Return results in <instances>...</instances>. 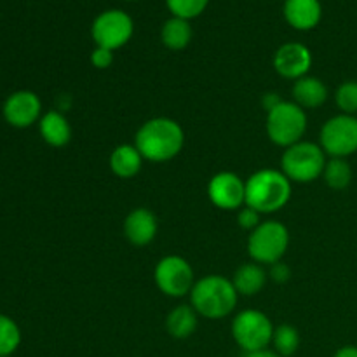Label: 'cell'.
I'll list each match as a JSON object with an SVG mask.
<instances>
[{
  "instance_id": "603a6c76",
  "label": "cell",
  "mask_w": 357,
  "mask_h": 357,
  "mask_svg": "<svg viewBox=\"0 0 357 357\" xmlns=\"http://www.w3.org/2000/svg\"><path fill=\"white\" fill-rule=\"evenodd\" d=\"M272 345L274 351L281 357H289L295 354L300 347V333L291 324H281L274 330L272 335Z\"/></svg>"
},
{
  "instance_id": "3957f363",
  "label": "cell",
  "mask_w": 357,
  "mask_h": 357,
  "mask_svg": "<svg viewBox=\"0 0 357 357\" xmlns=\"http://www.w3.org/2000/svg\"><path fill=\"white\" fill-rule=\"evenodd\" d=\"M291 192L293 183L281 169L265 167L246 180V206L261 215H272L288 204Z\"/></svg>"
},
{
  "instance_id": "277c9868",
  "label": "cell",
  "mask_w": 357,
  "mask_h": 357,
  "mask_svg": "<svg viewBox=\"0 0 357 357\" xmlns=\"http://www.w3.org/2000/svg\"><path fill=\"white\" fill-rule=\"evenodd\" d=\"M309 119L307 110L295 103V101L281 100L275 107L267 110V136L274 145L288 149L295 143L302 142L307 132Z\"/></svg>"
},
{
  "instance_id": "83f0119b",
  "label": "cell",
  "mask_w": 357,
  "mask_h": 357,
  "mask_svg": "<svg viewBox=\"0 0 357 357\" xmlns=\"http://www.w3.org/2000/svg\"><path fill=\"white\" fill-rule=\"evenodd\" d=\"M91 65L98 70H107L110 68L112 63H114V51L105 47H94L91 52Z\"/></svg>"
},
{
  "instance_id": "f1b7e54d",
  "label": "cell",
  "mask_w": 357,
  "mask_h": 357,
  "mask_svg": "<svg viewBox=\"0 0 357 357\" xmlns=\"http://www.w3.org/2000/svg\"><path fill=\"white\" fill-rule=\"evenodd\" d=\"M268 278L272 279L278 284H284L288 282V279L291 278V268L284 264V261H278V264L271 265V271H268Z\"/></svg>"
},
{
  "instance_id": "8fae6325",
  "label": "cell",
  "mask_w": 357,
  "mask_h": 357,
  "mask_svg": "<svg viewBox=\"0 0 357 357\" xmlns=\"http://www.w3.org/2000/svg\"><path fill=\"white\" fill-rule=\"evenodd\" d=\"M208 197L222 211H239L246 206V180L232 171H220L209 180Z\"/></svg>"
},
{
  "instance_id": "9a60e30c",
  "label": "cell",
  "mask_w": 357,
  "mask_h": 357,
  "mask_svg": "<svg viewBox=\"0 0 357 357\" xmlns=\"http://www.w3.org/2000/svg\"><path fill=\"white\" fill-rule=\"evenodd\" d=\"M323 17L319 0H286L284 20L291 28L300 31L314 30Z\"/></svg>"
},
{
  "instance_id": "ac0fdd59",
  "label": "cell",
  "mask_w": 357,
  "mask_h": 357,
  "mask_svg": "<svg viewBox=\"0 0 357 357\" xmlns=\"http://www.w3.org/2000/svg\"><path fill=\"white\" fill-rule=\"evenodd\" d=\"M38 131L42 139L54 149L68 145L72 139V126L68 119L58 110H49L38 121Z\"/></svg>"
},
{
  "instance_id": "52a82bcc",
  "label": "cell",
  "mask_w": 357,
  "mask_h": 357,
  "mask_svg": "<svg viewBox=\"0 0 357 357\" xmlns=\"http://www.w3.org/2000/svg\"><path fill=\"white\" fill-rule=\"evenodd\" d=\"M274 330L271 317L257 309L241 310L232 321V337L244 352L267 349L272 344Z\"/></svg>"
},
{
  "instance_id": "f546056e",
  "label": "cell",
  "mask_w": 357,
  "mask_h": 357,
  "mask_svg": "<svg viewBox=\"0 0 357 357\" xmlns=\"http://www.w3.org/2000/svg\"><path fill=\"white\" fill-rule=\"evenodd\" d=\"M244 357H281L274 349H260V351L244 352Z\"/></svg>"
},
{
  "instance_id": "7c38bea8",
  "label": "cell",
  "mask_w": 357,
  "mask_h": 357,
  "mask_svg": "<svg viewBox=\"0 0 357 357\" xmlns=\"http://www.w3.org/2000/svg\"><path fill=\"white\" fill-rule=\"evenodd\" d=\"M272 63L281 77L298 80L309 75V70L312 68V52L302 42H288L275 51Z\"/></svg>"
},
{
  "instance_id": "4316f807",
  "label": "cell",
  "mask_w": 357,
  "mask_h": 357,
  "mask_svg": "<svg viewBox=\"0 0 357 357\" xmlns=\"http://www.w3.org/2000/svg\"><path fill=\"white\" fill-rule=\"evenodd\" d=\"M261 213H258L257 209L250 208V206H243V208L237 211V223H239L241 229L248 230V232H253L258 225L261 223Z\"/></svg>"
},
{
  "instance_id": "484cf974",
  "label": "cell",
  "mask_w": 357,
  "mask_h": 357,
  "mask_svg": "<svg viewBox=\"0 0 357 357\" xmlns=\"http://www.w3.org/2000/svg\"><path fill=\"white\" fill-rule=\"evenodd\" d=\"M335 101L340 108L342 114L356 115L357 114V82L356 80H347L342 84L335 93Z\"/></svg>"
},
{
  "instance_id": "1f68e13d",
  "label": "cell",
  "mask_w": 357,
  "mask_h": 357,
  "mask_svg": "<svg viewBox=\"0 0 357 357\" xmlns=\"http://www.w3.org/2000/svg\"><path fill=\"white\" fill-rule=\"evenodd\" d=\"M128 2H132V0H128Z\"/></svg>"
},
{
  "instance_id": "d4e9b609",
  "label": "cell",
  "mask_w": 357,
  "mask_h": 357,
  "mask_svg": "<svg viewBox=\"0 0 357 357\" xmlns=\"http://www.w3.org/2000/svg\"><path fill=\"white\" fill-rule=\"evenodd\" d=\"M166 6L174 17L190 21L204 13L209 0H166Z\"/></svg>"
},
{
  "instance_id": "7402d4cb",
  "label": "cell",
  "mask_w": 357,
  "mask_h": 357,
  "mask_svg": "<svg viewBox=\"0 0 357 357\" xmlns=\"http://www.w3.org/2000/svg\"><path fill=\"white\" fill-rule=\"evenodd\" d=\"M323 178L330 188H333V190H344V188H347L351 185L352 169L345 159L331 157L330 160H326Z\"/></svg>"
},
{
  "instance_id": "4fadbf2b",
  "label": "cell",
  "mask_w": 357,
  "mask_h": 357,
  "mask_svg": "<svg viewBox=\"0 0 357 357\" xmlns=\"http://www.w3.org/2000/svg\"><path fill=\"white\" fill-rule=\"evenodd\" d=\"M3 117L13 128H30L42 117V101L31 91H16L3 103Z\"/></svg>"
},
{
  "instance_id": "ffe728a7",
  "label": "cell",
  "mask_w": 357,
  "mask_h": 357,
  "mask_svg": "<svg viewBox=\"0 0 357 357\" xmlns=\"http://www.w3.org/2000/svg\"><path fill=\"white\" fill-rule=\"evenodd\" d=\"M199 314L195 312L194 307L188 305H176L166 317V331L169 337L176 340H185L192 337L197 330Z\"/></svg>"
},
{
  "instance_id": "30bf717a",
  "label": "cell",
  "mask_w": 357,
  "mask_h": 357,
  "mask_svg": "<svg viewBox=\"0 0 357 357\" xmlns=\"http://www.w3.org/2000/svg\"><path fill=\"white\" fill-rule=\"evenodd\" d=\"M132 33H135L132 17L121 9L103 10L98 14L91 26V37L94 44L110 51L124 47L131 40Z\"/></svg>"
},
{
  "instance_id": "8992f818",
  "label": "cell",
  "mask_w": 357,
  "mask_h": 357,
  "mask_svg": "<svg viewBox=\"0 0 357 357\" xmlns=\"http://www.w3.org/2000/svg\"><path fill=\"white\" fill-rule=\"evenodd\" d=\"M289 248V230L278 220H264L248 237V255L251 261L274 265L282 260Z\"/></svg>"
},
{
  "instance_id": "e0dca14e",
  "label": "cell",
  "mask_w": 357,
  "mask_h": 357,
  "mask_svg": "<svg viewBox=\"0 0 357 357\" xmlns=\"http://www.w3.org/2000/svg\"><path fill=\"white\" fill-rule=\"evenodd\" d=\"M143 162H145V159L135 146V143H122V145L115 146L114 152L110 153V159H108L112 173L122 180L135 178L142 171Z\"/></svg>"
},
{
  "instance_id": "d6986e66",
  "label": "cell",
  "mask_w": 357,
  "mask_h": 357,
  "mask_svg": "<svg viewBox=\"0 0 357 357\" xmlns=\"http://www.w3.org/2000/svg\"><path fill=\"white\" fill-rule=\"evenodd\" d=\"M268 274L265 272L264 265L248 261V264L239 265L232 275V282L236 286L239 296H255L265 288Z\"/></svg>"
},
{
  "instance_id": "5b68a950",
  "label": "cell",
  "mask_w": 357,
  "mask_h": 357,
  "mask_svg": "<svg viewBox=\"0 0 357 357\" xmlns=\"http://www.w3.org/2000/svg\"><path fill=\"white\" fill-rule=\"evenodd\" d=\"M326 153L319 143L302 142L284 149L281 157V171L291 183H312L323 176Z\"/></svg>"
},
{
  "instance_id": "7a4b0ae2",
  "label": "cell",
  "mask_w": 357,
  "mask_h": 357,
  "mask_svg": "<svg viewBox=\"0 0 357 357\" xmlns=\"http://www.w3.org/2000/svg\"><path fill=\"white\" fill-rule=\"evenodd\" d=\"M190 305L206 319H223L236 310L239 293L232 279L211 274L197 279L190 291Z\"/></svg>"
},
{
  "instance_id": "6da1fadb",
  "label": "cell",
  "mask_w": 357,
  "mask_h": 357,
  "mask_svg": "<svg viewBox=\"0 0 357 357\" xmlns=\"http://www.w3.org/2000/svg\"><path fill=\"white\" fill-rule=\"evenodd\" d=\"M185 131L174 119L153 117L143 122L135 135V146L150 162H167L180 155Z\"/></svg>"
},
{
  "instance_id": "ba28073f",
  "label": "cell",
  "mask_w": 357,
  "mask_h": 357,
  "mask_svg": "<svg viewBox=\"0 0 357 357\" xmlns=\"http://www.w3.org/2000/svg\"><path fill=\"white\" fill-rule=\"evenodd\" d=\"M153 281L162 295L169 298H181L190 295L194 288V268L180 255H167L157 261L153 268Z\"/></svg>"
},
{
  "instance_id": "44dd1931",
  "label": "cell",
  "mask_w": 357,
  "mask_h": 357,
  "mask_svg": "<svg viewBox=\"0 0 357 357\" xmlns=\"http://www.w3.org/2000/svg\"><path fill=\"white\" fill-rule=\"evenodd\" d=\"M194 37V30L190 26V21L181 20V17H171L160 28V40L171 51H181L187 47Z\"/></svg>"
},
{
  "instance_id": "9c48e42d",
  "label": "cell",
  "mask_w": 357,
  "mask_h": 357,
  "mask_svg": "<svg viewBox=\"0 0 357 357\" xmlns=\"http://www.w3.org/2000/svg\"><path fill=\"white\" fill-rule=\"evenodd\" d=\"M319 145L324 153L337 159H347L357 152V117L340 114L328 119L321 128Z\"/></svg>"
},
{
  "instance_id": "2e32d148",
  "label": "cell",
  "mask_w": 357,
  "mask_h": 357,
  "mask_svg": "<svg viewBox=\"0 0 357 357\" xmlns=\"http://www.w3.org/2000/svg\"><path fill=\"white\" fill-rule=\"evenodd\" d=\"M293 101L303 110H312V108H319L326 103L328 96V87L326 84L321 79L312 75H305L302 79L293 82Z\"/></svg>"
},
{
  "instance_id": "5bb4252c",
  "label": "cell",
  "mask_w": 357,
  "mask_h": 357,
  "mask_svg": "<svg viewBox=\"0 0 357 357\" xmlns=\"http://www.w3.org/2000/svg\"><path fill=\"white\" fill-rule=\"evenodd\" d=\"M159 232L157 216L146 208H135L124 220V236L132 246H149Z\"/></svg>"
},
{
  "instance_id": "cb8c5ba5",
  "label": "cell",
  "mask_w": 357,
  "mask_h": 357,
  "mask_svg": "<svg viewBox=\"0 0 357 357\" xmlns=\"http://www.w3.org/2000/svg\"><path fill=\"white\" fill-rule=\"evenodd\" d=\"M21 344V330L16 321L0 314V357H10Z\"/></svg>"
},
{
  "instance_id": "4dcf8cb0",
  "label": "cell",
  "mask_w": 357,
  "mask_h": 357,
  "mask_svg": "<svg viewBox=\"0 0 357 357\" xmlns=\"http://www.w3.org/2000/svg\"><path fill=\"white\" fill-rule=\"evenodd\" d=\"M333 357H357V347H354V345H345V347L338 349Z\"/></svg>"
}]
</instances>
